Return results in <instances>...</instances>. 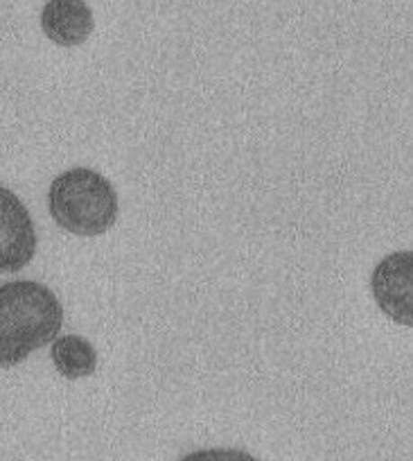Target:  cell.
<instances>
[{"instance_id":"cell-1","label":"cell","mask_w":413,"mask_h":461,"mask_svg":"<svg viewBox=\"0 0 413 461\" xmlns=\"http://www.w3.org/2000/svg\"><path fill=\"white\" fill-rule=\"evenodd\" d=\"M64 326V308L37 281L0 283V369H12L52 344Z\"/></svg>"},{"instance_id":"cell-2","label":"cell","mask_w":413,"mask_h":461,"mask_svg":"<svg viewBox=\"0 0 413 461\" xmlns=\"http://www.w3.org/2000/svg\"><path fill=\"white\" fill-rule=\"evenodd\" d=\"M48 208L57 226L73 236L93 238L115 224L120 202L106 176L91 167H73L52 179Z\"/></svg>"},{"instance_id":"cell-3","label":"cell","mask_w":413,"mask_h":461,"mask_svg":"<svg viewBox=\"0 0 413 461\" xmlns=\"http://www.w3.org/2000/svg\"><path fill=\"white\" fill-rule=\"evenodd\" d=\"M371 292L377 308L391 321L413 328V251L384 256L373 267Z\"/></svg>"},{"instance_id":"cell-4","label":"cell","mask_w":413,"mask_h":461,"mask_svg":"<svg viewBox=\"0 0 413 461\" xmlns=\"http://www.w3.org/2000/svg\"><path fill=\"white\" fill-rule=\"evenodd\" d=\"M37 229L19 194L0 185V274L21 272L37 254Z\"/></svg>"},{"instance_id":"cell-5","label":"cell","mask_w":413,"mask_h":461,"mask_svg":"<svg viewBox=\"0 0 413 461\" xmlns=\"http://www.w3.org/2000/svg\"><path fill=\"white\" fill-rule=\"evenodd\" d=\"M95 28L91 7L84 0H48L41 10V30L61 48L82 46Z\"/></svg>"},{"instance_id":"cell-6","label":"cell","mask_w":413,"mask_h":461,"mask_svg":"<svg viewBox=\"0 0 413 461\" xmlns=\"http://www.w3.org/2000/svg\"><path fill=\"white\" fill-rule=\"evenodd\" d=\"M50 357L55 369L66 380H82L95 374L97 351L95 346L79 335H61L52 341Z\"/></svg>"},{"instance_id":"cell-7","label":"cell","mask_w":413,"mask_h":461,"mask_svg":"<svg viewBox=\"0 0 413 461\" xmlns=\"http://www.w3.org/2000/svg\"><path fill=\"white\" fill-rule=\"evenodd\" d=\"M179 461H257L256 456L248 455L244 450H235V447H203V450H194L190 455L181 456Z\"/></svg>"}]
</instances>
